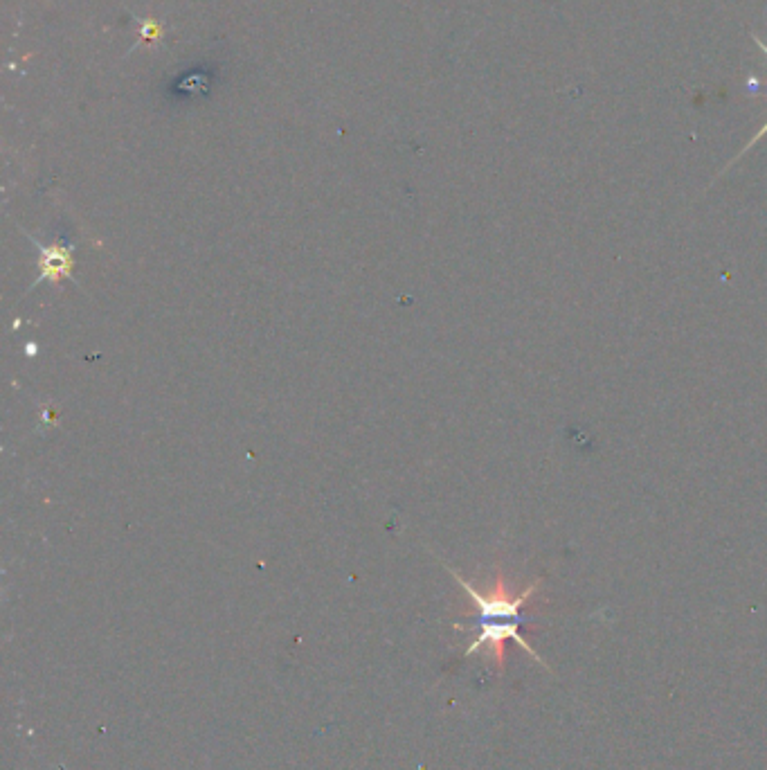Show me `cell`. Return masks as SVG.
<instances>
[{"label": "cell", "instance_id": "cell-1", "mask_svg": "<svg viewBox=\"0 0 767 770\" xmlns=\"http://www.w3.org/2000/svg\"><path fill=\"white\" fill-rule=\"evenodd\" d=\"M446 568H448L450 575L455 577L457 584L464 588V593L471 597V602L475 606L477 635L473 638V642L466 647L464 656H475V653H480V651H489V656L493 658L495 667H498V671L502 674L504 665H507V647H504V644H507V640H513L520 649H525L540 667L549 669V665H545V660L538 656L534 647H531V644L522 638V633H520V626L525 624L522 608H525L531 599H534V595L540 590V584H543V581L536 579V581H531V584H527L525 590H520V593H513L507 584V579H504V572L498 568L493 584L486 590H480V588H475L471 581L459 575L457 570H453L450 566H446Z\"/></svg>", "mask_w": 767, "mask_h": 770}, {"label": "cell", "instance_id": "cell-2", "mask_svg": "<svg viewBox=\"0 0 767 770\" xmlns=\"http://www.w3.org/2000/svg\"><path fill=\"white\" fill-rule=\"evenodd\" d=\"M34 246L39 248V255H41L39 257V280L36 282L66 280V277L72 273V266H75L70 250L61 244L41 246V244H36V241H34Z\"/></svg>", "mask_w": 767, "mask_h": 770}, {"label": "cell", "instance_id": "cell-3", "mask_svg": "<svg viewBox=\"0 0 767 770\" xmlns=\"http://www.w3.org/2000/svg\"><path fill=\"white\" fill-rule=\"evenodd\" d=\"M765 133H767V122H765V124H763V127L759 129V133H756V136H754V138H752L750 142H747V145H745V149H743V151H741V154H738V156H736V158L732 160V163H736V160H738V158H741L743 154H747V151H750V149H752V147L756 145V142H759V140H761V138L765 136Z\"/></svg>", "mask_w": 767, "mask_h": 770}, {"label": "cell", "instance_id": "cell-4", "mask_svg": "<svg viewBox=\"0 0 767 770\" xmlns=\"http://www.w3.org/2000/svg\"><path fill=\"white\" fill-rule=\"evenodd\" d=\"M754 43H756V46H759L761 48V52H763V55L767 57V46H765V43L759 39V37H756V34H754Z\"/></svg>", "mask_w": 767, "mask_h": 770}]
</instances>
